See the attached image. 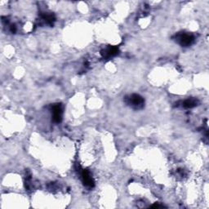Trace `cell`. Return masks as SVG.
<instances>
[{
  "instance_id": "8992f818",
  "label": "cell",
  "mask_w": 209,
  "mask_h": 209,
  "mask_svg": "<svg viewBox=\"0 0 209 209\" xmlns=\"http://www.w3.org/2000/svg\"><path fill=\"white\" fill-rule=\"evenodd\" d=\"M196 105V101H194V100H187L184 102V106L185 107H187V108H191V107H194Z\"/></svg>"
},
{
  "instance_id": "7a4b0ae2",
  "label": "cell",
  "mask_w": 209,
  "mask_h": 209,
  "mask_svg": "<svg viewBox=\"0 0 209 209\" xmlns=\"http://www.w3.org/2000/svg\"><path fill=\"white\" fill-rule=\"evenodd\" d=\"M82 177H83V180H84V184L87 185V186L92 187V186L93 185V181L92 180V178H91L88 172L84 170V171L83 172V173H82Z\"/></svg>"
},
{
  "instance_id": "3957f363",
  "label": "cell",
  "mask_w": 209,
  "mask_h": 209,
  "mask_svg": "<svg viewBox=\"0 0 209 209\" xmlns=\"http://www.w3.org/2000/svg\"><path fill=\"white\" fill-rule=\"evenodd\" d=\"M53 114H54V120L56 122H60L61 119V108L60 105H56L54 107L53 110Z\"/></svg>"
},
{
  "instance_id": "277c9868",
  "label": "cell",
  "mask_w": 209,
  "mask_h": 209,
  "mask_svg": "<svg viewBox=\"0 0 209 209\" xmlns=\"http://www.w3.org/2000/svg\"><path fill=\"white\" fill-rule=\"evenodd\" d=\"M130 101H132L133 105L138 106V105H140L141 104H142L143 99L141 97H139L138 95H133V96H132L131 98H130Z\"/></svg>"
},
{
  "instance_id": "5b68a950",
  "label": "cell",
  "mask_w": 209,
  "mask_h": 209,
  "mask_svg": "<svg viewBox=\"0 0 209 209\" xmlns=\"http://www.w3.org/2000/svg\"><path fill=\"white\" fill-rule=\"evenodd\" d=\"M118 48H109L106 52H105V56H115V55H116L117 53H118Z\"/></svg>"
},
{
  "instance_id": "6da1fadb",
  "label": "cell",
  "mask_w": 209,
  "mask_h": 209,
  "mask_svg": "<svg viewBox=\"0 0 209 209\" xmlns=\"http://www.w3.org/2000/svg\"><path fill=\"white\" fill-rule=\"evenodd\" d=\"M194 40V38L190 36V35H181L179 37V41L181 43V45L183 46H188L190 44H191V43L193 42Z\"/></svg>"
}]
</instances>
